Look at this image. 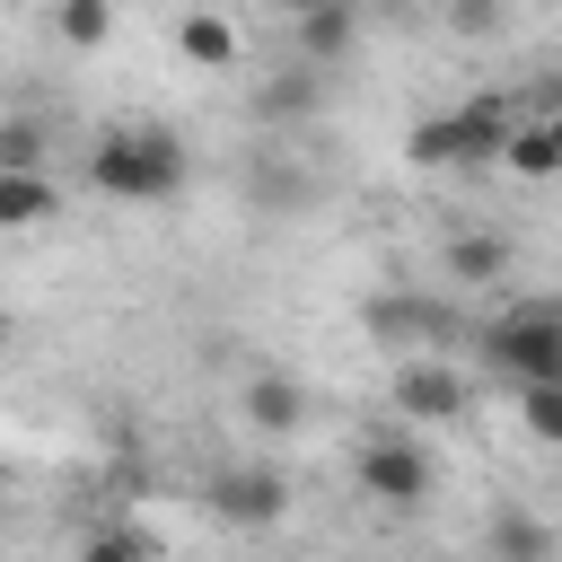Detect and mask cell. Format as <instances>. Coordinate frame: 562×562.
<instances>
[{
    "label": "cell",
    "instance_id": "6da1fadb",
    "mask_svg": "<svg viewBox=\"0 0 562 562\" xmlns=\"http://www.w3.org/2000/svg\"><path fill=\"white\" fill-rule=\"evenodd\" d=\"M184 176H193V158H184V140H176L167 123H132V132H105V140L88 149V184H97L105 202H132V211L176 202Z\"/></svg>",
    "mask_w": 562,
    "mask_h": 562
},
{
    "label": "cell",
    "instance_id": "7a4b0ae2",
    "mask_svg": "<svg viewBox=\"0 0 562 562\" xmlns=\"http://www.w3.org/2000/svg\"><path fill=\"white\" fill-rule=\"evenodd\" d=\"M483 360L509 378V386H536V378H562V299H518L483 325Z\"/></svg>",
    "mask_w": 562,
    "mask_h": 562
},
{
    "label": "cell",
    "instance_id": "3957f363",
    "mask_svg": "<svg viewBox=\"0 0 562 562\" xmlns=\"http://www.w3.org/2000/svg\"><path fill=\"white\" fill-rule=\"evenodd\" d=\"M360 492H369L386 518H413V509L430 501V457H422V439H369V448H360Z\"/></svg>",
    "mask_w": 562,
    "mask_h": 562
},
{
    "label": "cell",
    "instance_id": "277c9868",
    "mask_svg": "<svg viewBox=\"0 0 562 562\" xmlns=\"http://www.w3.org/2000/svg\"><path fill=\"white\" fill-rule=\"evenodd\" d=\"M369 334L395 342V351H439V342H457V307L422 299V290H378L369 299Z\"/></svg>",
    "mask_w": 562,
    "mask_h": 562
},
{
    "label": "cell",
    "instance_id": "5b68a950",
    "mask_svg": "<svg viewBox=\"0 0 562 562\" xmlns=\"http://www.w3.org/2000/svg\"><path fill=\"white\" fill-rule=\"evenodd\" d=\"M386 395H395V413H404V422H457V413L474 404V386H465L439 351H404V369H395V386H386Z\"/></svg>",
    "mask_w": 562,
    "mask_h": 562
},
{
    "label": "cell",
    "instance_id": "8992f818",
    "mask_svg": "<svg viewBox=\"0 0 562 562\" xmlns=\"http://www.w3.org/2000/svg\"><path fill=\"white\" fill-rule=\"evenodd\" d=\"M211 518H228V527H281L290 518V483L272 465H220L211 474Z\"/></svg>",
    "mask_w": 562,
    "mask_h": 562
},
{
    "label": "cell",
    "instance_id": "52a82bcc",
    "mask_svg": "<svg viewBox=\"0 0 562 562\" xmlns=\"http://www.w3.org/2000/svg\"><path fill=\"white\" fill-rule=\"evenodd\" d=\"M448 123H457V167H501L509 132H518V105L483 88V97H465V105H457Z\"/></svg>",
    "mask_w": 562,
    "mask_h": 562
},
{
    "label": "cell",
    "instance_id": "ba28073f",
    "mask_svg": "<svg viewBox=\"0 0 562 562\" xmlns=\"http://www.w3.org/2000/svg\"><path fill=\"white\" fill-rule=\"evenodd\" d=\"M351 44H360V0H307L299 9V61L307 70L351 61Z\"/></svg>",
    "mask_w": 562,
    "mask_h": 562
},
{
    "label": "cell",
    "instance_id": "9c48e42d",
    "mask_svg": "<svg viewBox=\"0 0 562 562\" xmlns=\"http://www.w3.org/2000/svg\"><path fill=\"white\" fill-rule=\"evenodd\" d=\"M237 413H246L263 439H290V430L307 422V386H299L290 369H255V378H246V395H237Z\"/></svg>",
    "mask_w": 562,
    "mask_h": 562
},
{
    "label": "cell",
    "instance_id": "30bf717a",
    "mask_svg": "<svg viewBox=\"0 0 562 562\" xmlns=\"http://www.w3.org/2000/svg\"><path fill=\"white\" fill-rule=\"evenodd\" d=\"M483 553H492V562H553V527H544V518H527V509H492Z\"/></svg>",
    "mask_w": 562,
    "mask_h": 562
},
{
    "label": "cell",
    "instance_id": "8fae6325",
    "mask_svg": "<svg viewBox=\"0 0 562 562\" xmlns=\"http://www.w3.org/2000/svg\"><path fill=\"white\" fill-rule=\"evenodd\" d=\"M53 211H61V193H53L44 167H0V228H35Z\"/></svg>",
    "mask_w": 562,
    "mask_h": 562
},
{
    "label": "cell",
    "instance_id": "7c38bea8",
    "mask_svg": "<svg viewBox=\"0 0 562 562\" xmlns=\"http://www.w3.org/2000/svg\"><path fill=\"white\" fill-rule=\"evenodd\" d=\"M176 53L193 70H237V26L211 18V9H193V18H176Z\"/></svg>",
    "mask_w": 562,
    "mask_h": 562
},
{
    "label": "cell",
    "instance_id": "4fadbf2b",
    "mask_svg": "<svg viewBox=\"0 0 562 562\" xmlns=\"http://www.w3.org/2000/svg\"><path fill=\"white\" fill-rule=\"evenodd\" d=\"M316 105H325V79H316V70H290V79H263V88H255V114H263V123H307Z\"/></svg>",
    "mask_w": 562,
    "mask_h": 562
},
{
    "label": "cell",
    "instance_id": "5bb4252c",
    "mask_svg": "<svg viewBox=\"0 0 562 562\" xmlns=\"http://www.w3.org/2000/svg\"><path fill=\"white\" fill-rule=\"evenodd\" d=\"M448 281H501L509 272V237H492V228H465V237H448Z\"/></svg>",
    "mask_w": 562,
    "mask_h": 562
},
{
    "label": "cell",
    "instance_id": "9a60e30c",
    "mask_svg": "<svg viewBox=\"0 0 562 562\" xmlns=\"http://www.w3.org/2000/svg\"><path fill=\"white\" fill-rule=\"evenodd\" d=\"M501 167H509V176H562L553 114H544V123H518V132H509V149H501Z\"/></svg>",
    "mask_w": 562,
    "mask_h": 562
},
{
    "label": "cell",
    "instance_id": "2e32d148",
    "mask_svg": "<svg viewBox=\"0 0 562 562\" xmlns=\"http://www.w3.org/2000/svg\"><path fill=\"white\" fill-rule=\"evenodd\" d=\"M518 422H527V439H536V448H562V378L518 386Z\"/></svg>",
    "mask_w": 562,
    "mask_h": 562
},
{
    "label": "cell",
    "instance_id": "e0dca14e",
    "mask_svg": "<svg viewBox=\"0 0 562 562\" xmlns=\"http://www.w3.org/2000/svg\"><path fill=\"white\" fill-rule=\"evenodd\" d=\"M404 158H413V167H457V123H448V114H422V123L404 132Z\"/></svg>",
    "mask_w": 562,
    "mask_h": 562
},
{
    "label": "cell",
    "instance_id": "ac0fdd59",
    "mask_svg": "<svg viewBox=\"0 0 562 562\" xmlns=\"http://www.w3.org/2000/svg\"><path fill=\"white\" fill-rule=\"evenodd\" d=\"M53 26H61V44H105V26H114V0H61L53 9Z\"/></svg>",
    "mask_w": 562,
    "mask_h": 562
},
{
    "label": "cell",
    "instance_id": "d6986e66",
    "mask_svg": "<svg viewBox=\"0 0 562 562\" xmlns=\"http://www.w3.org/2000/svg\"><path fill=\"white\" fill-rule=\"evenodd\" d=\"M79 562H149V544H140L132 527H97V536L79 544Z\"/></svg>",
    "mask_w": 562,
    "mask_h": 562
},
{
    "label": "cell",
    "instance_id": "ffe728a7",
    "mask_svg": "<svg viewBox=\"0 0 562 562\" xmlns=\"http://www.w3.org/2000/svg\"><path fill=\"white\" fill-rule=\"evenodd\" d=\"M0 167H44V132L18 114V123H0Z\"/></svg>",
    "mask_w": 562,
    "mask_h": 562
},
{
    "label": "cell",
    "instance_id": "44dd1931",
    "mask_svg": "<svg viewBox=\"0 0 562 562\" xmlns=\"http://www.w3.org/2000/svg\"><path fill=\"white\" fill-rule=\"evenodd\" d=\"M501 18H509L501 0H448V26L457 35H501Z\"/></svg>",
    "mask_w": 562,
    "mask_h": 562
},
{
    "label": "cell",
    "instance_id": "7402d4cb",
    "mask_svg": "<svg viewBox=\"0 0 562 562\" xmlns=\"http://www.w3.org/2000/svg\"><path fill=\"white\" fill-rule=\"evenodd\" d=\"M553 114H562V70H553Z\"/></svg>",
    "mask_w": 562,
    "mask_h": 562
},
{
    "label": "cell",
    "instance_id": "603a6c76",
    "mask_svg": "<svg viewBox=\"0 0 562 562\" xmlns=\"http://www.w3.org/2000/svg\"><path fill=\"white\" fill-rule=\"evenodd\" d=\"M272 9H290V18H299V9H307V0H272Z\"/></svg>",
    "mask_w": 562,
    "mask_h": 562
},
{
    "label": "cell",
    "instance_id": "cb8c5ba5",
    "mask_svg": "<svg viewBox=\"0 0 562 562\" xmlns=\"http://www.w3.org/2000/svg\"><path fill=\"white\" fill-rule=\"evenodd\" d=\"M386 9H422V0H386Z\"/></svg>",
    "mask_w": 562,
    "mask_h": 562
},
{
    "label": "cell",
    "instance_id": "d4e9b609",
    "mask_svg": "<svg viewBox=\"0 0 562 562\" xmlns=\"http://www.w3.org/2000/svg\"><path fill=\"white\" fill-rule=\"evenodd\" d=\"M553 140H562V114H553Z\"/></svg>",
    "mask_w": 562,
    "mask_h": 562
}]
</instances>
